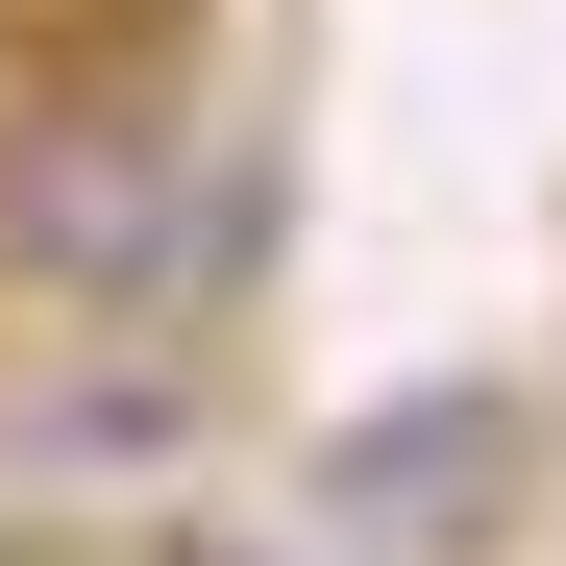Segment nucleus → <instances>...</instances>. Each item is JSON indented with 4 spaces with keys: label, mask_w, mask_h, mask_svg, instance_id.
Returning <instances> with one entry per match:
<instances>
[{
    "label": "nucleus",
    "mask_w": 566,
    "mask_h": 566,
    "mask_svg": "<svg viewBox=\"0 0 566 566\" xmlns=\"http://www.w3.org/2000/svg\"><path fill=\"white\" fill-rule=\"evenodd\" d=\"M271 247V148L222 172L198 124V25L172 50H0V296L25 321H172Z\"/></svg>",
    "instance_id": "f257e3e1"
},
{
    "label": "nucleus",
    "mask_w": 566,
    "mask_h": 566,
    "mask_svg": "<svg viewBox=\"0 0 566 566\" xmlns=\"http://www.w3.org/2000/svg\"><path fill=\"white\" fill-rule=\"evenodd\" d=\"M296 517H321L345 566H493V542L542 517V395H517V369H443V395H369V419H321Z\"/></svg>",
    "instance_id": "f03ea898"
},
{
    "label": "nucleus",
    "mask_w": 566,
    "mask_h": 566,
    "mask_svg": "<svg viewBox=\"0 0 566 566\" xmlns=\"http://www.w3.org/2000/svg\"><path fill=\"white\" fill-rule=\"evenodd\" d=\"M172 419H198V369H172V345H148V369H74V395H50V468H148Z\"/></svg>",
    "instance_id": "7ed1b4c3"
},
{
    "label": "nucleus",
    "mask_w": 566,
    "mask_h": 566,
    "mask_svg": "<svg viewBox=\"0 0 566 566\" xmlns=\"http://www.w3.org/2000/svg\"><path fill=\"white\" fill-rule=\"evenodd\" d=\"M172 566H345V542H172Z\"/></svg>",
    "instance_id": "20e7f679"
}]
</instances>
